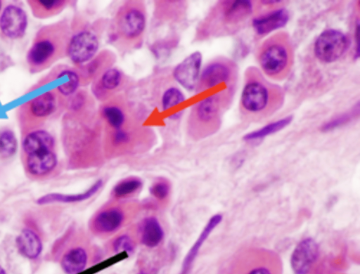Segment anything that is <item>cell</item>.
Returning <instances> with one entry per match:
<instances>
[{"mask_svg":"<svg viewBox=\"0 0 360 274\" xmlns=\"http://www.w3.org/2000/svg\"><path fill=\"white\" fill-rule=\"evenodd\" d=\"M285 91L269 81L256 67H248L241 93L239 110L244 120L258 122L276 113L283 105Z\"/></svg>","mask_w":360,"mask_h":274,"instance_id":"6da1fadb","label":"cell"},{"mask_svg":"<svg viewBox=\"0 0 360 274\" xmlns=\"http://www.w3.org/2000/svg\"><path fill=\"white\" fill-rule=\"evenodd\" d=\"M70 34V25L65 20L41 27L25 56L30 72H41L66 56Z\"/></svg>","mask_w":360,"mask_h":274,"instance_id":"7a4b0ae2","label":"cell"},{"mask_svg":"<svg viewBox=\"0 0 360 274\" xmlns=\"http://www.w3.org/2000/svg\"><path fill=\"white\" fill-rule=\"evenodd\" d=\"M217 274H283L280 256L259 247L238 249L221 264Z\"/></svg>","mask_w":360,"mask_h":274,"instance_id":"3957f363","label":"cell"},{"mask_svg":"<svg viewBox=\"0 0 360 274\" xmlns=\"http://www.w3.org/2000/svg\"><path fill=\"white\" fill-rule=\"evenodd\" d=\"M252 1H219L202 22L203 37L229 35L238 31L254 11Z\"/></svg>","mask_w":360,"mask_h":274,"instance_id":"277c9868","label":"cell"},{"mask_svg":"<svg viewBox=\"0 0 360 274\" xmlns=\"http://www.w3.org/2000/svg\"><path fill=\"white\" fill-rule=\"evenodd\" d=\"M235 90L226 89L202 93V98L193 106L190 126L194 133L205 137L220 127L224 113L231 104Z\"/></svg>","mask_w":360,"mask_h":274,"instance_id":"5b68a950","label":"cell"},{"mask_svg":"<svg viewBox=\"0 0 360 274\" xmlns=\"http://www.w3.org/2000/svg\"><path fill=\"white\" fill-rule=\"evenodd\" d=\"M256 55L262 71L269 78L281 81L290 73L294 50L288 33L278 32L265 39L258 48Z\"/></svg>","mask_w":360,"mask_h":274,"instance_id":"8992f818","label":"cell"},{"mask_svg":"<svg viewBox=\"0 0 360 274\" xmlns=\"http://www.w3.org/2000/svg\"><path fill=\"white\" fill-rule=\"evenodd\" d=\"M61 98L54 89L21 104L16 110V119L22 136L41 129L57 111Z\"/></svg>","mask_w":360,"mask_h":274,"instance_id":"52a82bcc","label":"cell"},{"mask_svg":"<svg viewBox=\"0 0 360 274\" xmlns=\"http://www.w3.org/2000/svg\"><path fill=\"white\" fill-rule=\"evenodd\" d=\"M238 79V67L235 62L220 57L210 62L200 74L196 86L198 92L231 89L236 90Z\"/></svg>","mask_w":360,"mask_h":274,"instance_id":"ba28073f","label":"cell"},{"mask_svg":"<svg viewBox=\"0 0 360 274\" xmlns=\"http://www.w3.org/2000/svg\"><path fill=\"white\" fill-rule=\"evenodd\" d=\"M146 25L143 6L136 1L127 2L119 10L115 19V29L119 37L127 41L141 37Z\"/></svg>","mask_w":360,"mask_h":274,"instance_id":"9c48e42d","label":"cell"},{"mask_svg":"<svg viewBox=\"0 0 360 274\" xmlns=\"http://www.w3.org/2000/svg\"><path fill=\"white\" fill-rule=\"evenodd\" d=\"M349 40L342 32L328 29L322 32L314 44V53L321 62L330 63L339 59L347 50Z\"/></svg>","mask_w":360,"mask_h":274,"instance_id":"30bf717a","label":"cell"},{"mask_svg":"<svg viewBox=\"0 0 360 274\" xmlns=\"http://www.w3.org/2000/svg\"><path fill=\"white\" fill-rule=\"evenodd\" d=\"M99 46L97 36L89 30H81L70 34L66 56L76 65L89 62L96 55Z\"/></svg>","mask_w":360,"mask_h":274,"instance_id":"8fae6325","label":"cell"},{"mask_svg":"<svg viewBox=\"0 0 360 274\" xmlns=\"http://www.w3.org/2000/svg\"><path fill=\"white\" fill-rule=\"evenodd\" d=\"M27 26V15L21 6L11 3L4 7L0 15L1 37L9 41L22 39Z\"/></svg>","mask_w":360,"mask_h":274,"instance_id":"7c38bea8","label":"cell"},{"mask_svg":"<svg viewBox=\"0 0 360 274\" xmlns=\"http://www.w3.org/2000/svg\"><path fill=\"white\" fill-rule=\"evenodd\" d=\"M125 219L126 214L122 208L111 206L98 211L92 218L90 227L98 235H110L117 231Z\"/></svg>","mask_w":360,"mask_h":274,"instance_id":"4fadbf2b","label":"cell"},{"mask_svg":"<svg viewBox=\"0 0 360 274\" xmlns=\"http://www.w3.org/2000/svg\"><path fill=\"white\" fill-rule=\"evenodd\" d=\"M202 63V54L195 51L180 63L173 70L174 79L184 89L191 91L198 84Z\"/></svg>","mask_w":360,"mask_h":274,"instance_id":"5bb4252c","label":"cell"},{"mask_svg":"<svg viewBox=\"0 0 360 274\" xmlns=\"http://www.w3.org/2000/svg\"><path fill=\"white\" fill-rule=\"evenodd\" d=\"M319 245L316 241L307 237L301 240L291 255V266L295 274H307L319 256Z\"/></svg>","mask_w":360,"mask_h":274,"instance_id":"9a60e30c","label":"cell"},{"mask_svg":"<svg viewBox=\"0 0 360 274\" xmlns=\"http://www.w3.org/2000/svg\"><path fill=\"white\" fill-rule=\"evenodd\" d=\"M26 171L34 176H43L57 166L58 158L54 149L41 150L22 155Z\"/></svg>","mask_w":360,"mask_h":274,"instance_id":"2e32d148","label":"cell"},{"mask_svg":"<svg viewBox=\"0 0 360 274\" xmlns=\"http://www.w3.org/2000/svg\"><path fill=\"white\" fill-rule=\"evenodd\" d=\"M56 76L62 77L65 79L64 83L56 88L61 96H70L76 92L80 84L81 77L77 70L69 67H55L46 77L41 78L34 86L46 84Z\"/></svg>","mask_w":360,"mask_h":274,"instance_id":"e0dca14e","label":"cell"},{"mask_svg":"<svg viewBox=\"0 0 360 274\" xmlns=\"http://www.w3.org/2000/svg\"><path fill=\"white\" fill-rule=\"evenodd\" d=\"M289 19V13L285 8H278L255 17L252 25L255 32L260 36L284 26Z\"/></svg>","mask_w":360,"mask_h":274,"instance_id":"ac0fdd59","label":"cell"},{"mask_svg":"<svg viewBox=\"0 0 360 274\" xmlns=\"http://www.w3.org/2000/svg\"><path fill=\"white\" fill-rule=\"evenodd\" d=\"M54 138L49 131L44 129H36L23 136L22 141V155L37 150L54 149Z\"/></svg>","mask_w":360,"mask_h":274,"instance_id":"d6986e66","label":"cell"},{"mask_svg":"<svg viewBox=\"0 0 360 274\" xmlns=\"http://www.w3.org/2000/svg\"><path fill=\"white\" fill-rule=\"evenodd\" d=\"M221 221V215L220 214H215L210 218L198 237L185 256L179 274H188L197 254H198V252L204 242Z\"/></svg>","mask_w":360,"mask_h":274,"instance_id":"ffe728a7","label":"cell"},{"mask_svg":"<svg viewBox=\"0 0 360 274\" xmlns=\"http://www.w3.org/2000/svg\"><path fill=\"white\" fill-rule=\"evenodd\" d=\"M88 253L85 248L75 246L68 249L63 255L60 266L65 274H79L86 267Z\"/></svg>","mask_w":360,"mask_h":274,"instance_id":"44dd1931","label":"cell"},{"mask_svg":"<svg viewBox=\"0 0 360 274\" xmlns=\"http://www.w3.org/2000/svg\"><path fill=\"white\" fill-rule=\"evenodd\" d=\"M139 233L141 244L148 248L158 247L165 236L164 230L155 216L146 217L141 221Z\"/></svg>","mask_w":360,"mask_h":274,"instance_id":"7402d4cb","label":"cell"},{"mask_svg":"<svg viewBox=\"0 0 360 274\" xmlns=\"http://www.w3.org/2000/svg\"><path fill=\"white\" fill-rule=\"evenodd\" d=\"M32 15L37 19H47L63 11L71 2L67 0H27Z\"/></svg>","mask_w":360,"mask_h":274,"instance_id":"603a6c76","label":"cell"},{"mask_svg":"<svg viewBox=\"0 0 360 274\" xmlns=\"http://www.w3.org/2000/svg\"><path fill=\"white\" fill-rule=\"evenodd\" d=\"M17 247L22 255L30 259L39 256L42 243L38 235L32 230L25 228L17 237Z\"/></svg>","mask_w":360,"mask_h":274,"instance_id":"cb8c5ba5","label":"cell"},{"mask_svg":"<svg viewBox=\"0 0 360 274\" xmlns=\"http://www.w3.org/2000/svg\"><path fill=\"white\" fill-rule=\"evenodd\" d=\"M103 181L102 179L97 180L84 192L74 194V195H61V194H52L46 197V200L48 202H79L89 200L103 186Z\"/></svg>","mask_w":360,"mask_h":274,"instance_id":"d4e9b609","label":"cell"},{"mask_svg":"<svg viewBox=\"0 0 360 274\" xmlns=\"http://www.w3.org/2000/svg\"><path fill=\"white\" fill-rule=\"evenodd\" d=\"M101 114L108 126L113 130L122 128L126 121L124 110L117 105L109 104L103 106Z\"/></svg>","mask_w":360,"mask_h":274,"instance_id":"484cf974","label":"cell"},{"mask_svg":"<svg viewBox=\"0 0 360 274\" xmlns=\"http://www.w3.org/2000/svg\"><path fill=\"white\" fill-rule=\"evenodd\" d=\"M292 116L290 115L269 123L258 130L247 133L244 136V139L246 141L259 139L277 132L288 126L292 120Z\"/></svg>","mask_w":360,"mask_h":274,"instance_id":"4316f807","label":"cell"},{"mask_svg":"<svg viewBox=\"0 0 360 274\" xmlns=\"http://www.w3.org/2000/svg\"><path fill=\"white\" fill-rule=\"evenodd\" d=\"M143 185L138 177H128L118 182L112 188V195L116 198H124L139 191Z\"/></svg>","mask_w":360,"mask_h":274,"instance_id":"83f0119b","label":"cell"},{"mask_svg":"<svg viewBox=\"0 0 360 274\" xmlns=\"http://www.w3.org/2000/svg\"><path fill=\"white\" fill-rule=\"evenodd\" d=\"M17 150V139L14 133L8 129L0 132V157L8 158L13 156Z\"/></svg>","mask_w":360,"mask_h":274,"instance_id":"f1b7e54d","label":"cell"},{"mask_svg":"<svg viewBox=\"0 0 360 274\" xmlns=\"http://www.w3.org/2000/svg\"><path fill=\"white\" fill-rule=\"evenodd\" d=\"M122 79V74L115 67L105 70L98 81V87L103 91H112L118 87Z\"/></svg>","mask_w":360,"mask_h":274,"instance_id":"f546056e","label":"cell"},{"mask_svg":"<svg viewBox=\"0 0 360 274\" xmlns=\"http://www.w3.org/2000/svg\"><path fill=\"white\" fill-rule=\"evenodd\" d=\"M185 101L183 92L176 87H169L162 94L161 99L162 109L167 111Z\"/></svg>","mask_w":360,"mask_h":274,"instance_id":"4dcf8cb0","label":"cell"},{"mask_svg":"<svg viewBox=\"0 0 360 274\" xmlns=\"http://www.w3.org/2000/svg\"><path fill=\"white\" fill-rule=\"evenodd\" d=\"M112 249L115 253L131 254L135 249V243L128 234H122L115 237L112 242Z\"/></svg>","mask_w":360,"mask_h":274,"instance_id":"1f68e13d","label":"cell"},{"mask_svg":"<svg viewBox=\"0 0 360 274\" xmlns=\"http://www.w3.org/2000/svg\"><path fill=\"white\" fill-rule=\"evenodd\" d=\"M359 111V103H357L356 106L354 107L350 111L346 112L340 115H338V117H334L327 123L324 124L322 127V129L323 131H328L333 129L335 127H338L339 126H341L345 123L349 122L354 116L358 115Z\"/></svg>","mask_w":360,"mask_h":274,"instance_id":"d6a6232c","label":"cell"},{"mask_svg":"<svg viewBox=\"0 0 360 274\" xmlns=\"http://www.w3.org/2000/svg\"><path fill=\"white\" fill-rule=\"evenodd\" d=\"M170 184L166 180L160 179L153 183L149 188L150 195L158 200L166 199L170 193Z\"/></svg>","mask_w":360,"mask_h":274,"instance_id":"836d02e7","label":"cell"},{"mask_svg":"<svg viewBox=\"0 0 360 274\" xmlns=\"http://www.w3.org/2000/svg\"><path fill=\"white\" fill-rule=\"evenodd\" d=\"M130 139V133L122 128L113 130L110 135V142L115 147L127 145Z\"/></svg>","mask_w":360,"mask_h":274,"instance_id":"e575fe53","label":"cell"},{"mask_svg":"<svg viewBox=\"0 0 360 274\" xmlns=\"http://www.w3.org/2000/svg\"><path fill=\"white\" fill-rule=\"evenodd\" d=\"M4 3H5L4 1L0 0V15L1 13V11H2L4 7Z\"/></svg>","mask_w":360,"mask_h":274,"instance_id":"d590c367","label":"cell"},{"mask_svg":"<svg viewBox=\"0 0 360 274\" xmlns=\"http://www.w3.org/2000/svg\"><path fill=\"white\" fill-rule=\"evenodd\" d=\"M0 274H6V272L1 266H0Z\"/></svg>","mask_w":360,"mask_h":274,"instance_id":"8d00e7d4","label":"cell"},{"mask_svg":"<svg viewBox=\"0 0 360 274\" xmlns=\"http://www.w3.org/2000/svg\"><path fill=\"white\" fill-rule=\"evenodd\" d=\"M138 274H146L144 271H139Z\"/></svg>","mask_w":360,"mask_h":274,"instance_id":"74e56055","label":"cell"}]
</instances>
